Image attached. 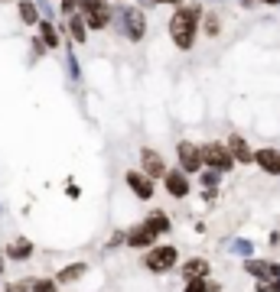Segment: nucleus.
<instances>
[{"label": "nucleus", "instance_id": "obj_12", "mask_svg": "<svg viewBox=\"0 0 280 292\" xmlns=\"http://www.w3.org/2000/svg\"><path fill=\"white\" fill-rule=\"evenodd\" d=\"M156 240V234L150 231L147 224H140V227H134L131 234H127V247H134V250H147L150 243Z\"/></svg>", "mask_w": 280, "mask_h": 292}, {"label": "nucleus", "instance_id": "obj_11", "mask_svg": "<svg viewBox=\"0 0 280 292\" xmlns=\"http://www.w3.org/2000/svg\"><path fill=\"white\" fill-rule=\"evenodd\" d=\"M254 163L261 166L264 172H270V176H280V153L277 150H257Z\"/></svg>", "mask_w": 280, "mask_h": 292}, {"label": "nucleus", "instance_id": "obj_16", "mask_svg": "<svg viewBox=\"0 0 280 292\" xmlns=\"http://www.w3.org/2000/svg\"><path fill=\"white\" fill-rule=\"evenodd\" d=\"M85 273H88V263H69L65 269H59V273H56V282H62V286H65V282L81 279Z\"/></svg>", "mask_w": 280, "mask_h": 292}, {"label": "nucleus", "instance_id": "obj_23", "mask_svg": "<svg viewBox=\"0 0 280 292\" xmlns=\"http://www.w3.org/2000/svg\"><path fill=\"white\" fill-rule=\"evenodd\" d=\"M182 292H209V279H189Z\"/></svg>", "mask_w": 280, "mask_h": 292}, {"label": "nucleus", "instance_id": "obj_17", "mask_svg": "<svg viewBox=\"0 0 280 292\" xmlns=\"http://www.w3.org/2000/svg\"><path fill=\"white\" fill-rule=\"evenodd\" d=\"M39 33H43V43L49 46V49L59 46V33H56V26H52V23H46V20H43V23H39Z\"/></svg>", "mask_w": 280, "mask_h": 292}, {"label": "nucleus", "instance_id": "obj_4", "mask_svg": "<svg viewBox=\"0 0 280 292\" xmlns=\"http://www.w3.org/2000/svg\"><path fill=\"white\" fill-rule=\"evenodd\" d=\"M202 159H206V166L215 169V172H228L231 166H235L231 150H228V146H218V143H206V146H202Z\"/></svg>", "mask_w": 280, "mask_h": 292}, {"label": "nucleus", "instance_id": "obj_21", "mask_svg": "<svg viewBox=\"0 0 280 292\" xmlns=\"http://www.w3.org/2000/svg\"><path fill=\"white\" fill-rule=\"evenodd\" d=\"M231 253H238V256H244V260H248V256H251V250H254V247H251V243L248 240H231Z\"/></svg>", "mask_w": 280, "mask_h": 292}, {"label": "nucleus", "instance_id": "obj_28", "mask_svg": "<svg viewBox=\"0 0 280 292\" xmlns=\"http://www.w3.org/2000/svg\"><path fill=\"white\" fill-rule=\"evenodd\" d=\"M153 4H179V0H153Z\"/></svg>", "mask_w": 280, "mask_h": 292}, {"label": "nucleus", "instance_id": "obj_24", "mask_svg": "<svg viewBox=\"0 0 280 292\" xmlns=\"http://www.w3.org/2000/svg\"><path fill=\"white\" fill-rule=\"evenodd\" d=\"M257 292H280V279H267V282H257Z\"/></svg>", "mask_w": 280, "mask_h": 292}, {"label": "nucleus", "instance_id": "obj_1", "mask_svg": "<svg viewBox=\"0 0 280 292\" xmlns=\"http://www.w3.org/2000/svg\"><path fill=\"white\" fill-rule=\"evenodd\" d=\"M199 7H182V10L173 13L169 20V36L179 49H193V39H196V26H199Z\"/></svg>", "mask_w": 280, "mask_h": 292}, {"label": "nucleus", "instance_id": "obj_27", "mask_svg": "<svg viewBox=\"0 0 280 292\" xmlns=\"http://www.w3.org/2000/svg\"><path fill=\"white\" fill-rule=\"evenodd\" d=\"M7 292H33V286H26V282H10Z\"/></svg>", "mask_w": 280, "mask_h": 292}, {"label": "nucleus", "instance_id": "obj_29", "mask_svg": "<svg viewBox=\"0 0 280 292\" xmlns=\"http://www.w3.org/2000/svg\"><path fill=\"white\" fill-rule=\"evenodd\" d=\"M251 4H254V0H241V7H251Z\"/></svg>", "mask_w": 280, "mask_h": 292}, {"label": "nucleus", "instance_id": "obj_5", "mask_svg": "<svg viewBox=\"0 0 280 292\" xmlns=\"http://www.w3.org/2000/svg\"><path fill=\"white\" fill-rule=\"evenodd\" d=\"M81 7H85V23L91 30H105L111 23V7L105 0H81Z\"/></svg>", "mask_w": 280, "mask_h": 292}, {"label": "nucleus", "instance_id": "obj_15", "mask_svg": "<svg viewBox=\"0 0 280 292\" xmlns=\"http://www.w3.org/2000/svg\"><path fill=\"white\" fill-rule=\"evenodd\" d=\"M143 224H147L150 231L156 234V237H160V234H166L169 227H173V224H169V214H166V211H150V214H147V221H143Z\"/></svg>", "mask_w": 280, "mask_h": 292}, {"label": "nucleus", "instance_id": "obj_10", "mask_svg": "<svg viewBox=\"0 0 280 292\" xmlns=\"http://www.w3.org/2000/svg\"><path fill=\"white\" fill-rule=\"evenodd\" d=\"M179 273H182V279H206V276H209V260H202V256H193V260H186V263H182V269H179Z\"/></svg>", "mask_w": 280, "mask_h": 292}, {"label": "nucleus", "instance_id": "obj_22", "mask_svg": "<svg viewBox=\"0 0 280 292\" xmlns=\"http://www.w3.org/2000/svg\"><path fill=\"white\" fill-rule=\"evenodd\" d=\"M218 182H222V172H215V169L202 172V185H206V189H215Z\"/></svg>", "mask_w": 280, "mask_h": 292}, {"label": "nucleus", "instance_id": "obj_20", "mask_svg": "<svg viewBox=\"0 0 280 292\" xmlns=\"http://www.w3.org/2000/svg\"><path fill=\"white\" fill-rule=\"evenodd\" d=\"M30 286H33V292H59V282L56 279H33Z\"/></svg>", "mask_w": 280, "mask_h": 292}, {"label": "nucleus", "instance_id": "obj_26", "mask_svg": "<svg viewBox=\"0 0 280 292\" xmlns=\"http://www.w3.org/2000/svg\"><path fill=\"white\" fill-rule=\"evenodd\" d=\"M206 33H209V36H218V17H209V23H206Z\"/></svg>", "mask_w": 280, "mask_h": 292}, {"label": "nucleus", "instance_id": "obj_14", "mask_svg": "<svg viewBox=\"0 0 280 292\" xmlns=\"http://www.w3.org/2000/svg\"><path fill=\"white\" fill-rule=\"evenodd\" d=\"M7 256H10L13 263H23V260H30L33 256V243L26 240V237H20V240H13L10 247H7Z\"/></svg>", "mask_w": 280, "mask_h": 292}, {"label": "nucleus", "instance_id": "obj_30", "mask_svg": "<svg viewBox=\"0 0 280 292\" xmlns=\"http://www.w3.org/2000/svg\"><path fill=\"white\" fill-rule=\"evenodd\" d=\"M264 4H277V0H264Z\"/></svg>", "mask_w": 280, "mask_h": 292}, {"label": "nucleus", "instance_id": "obj_18", "mask_svg": "<svg viewBox=\"0 0 280 292\" xmlns=\"http://www.w3.org/2000/svg\"><path fill=\"white\" fill-rule=\"evenodd\" d=\"M20 17H23V23H36L39 20L36 4H33V0H23V4H20Z\"/></svg>", "mask_w": 280, "mask_h": 292}, {"label": "nucleus", "instance_id": "obj_25", "mask_svg": "<svg viewBox=\"0 0 280 292\" xmlns=\"http://www.w3.org/2000/svg\"><path fill=\"white\" fill-rule=\"evenodd\" d=\"M75 4H78V0H62V4H59V10H62L65 17H75Z\"/></svg>", "mask_w": 280, "mask_h": 292}, {"label": "nucleus", "instance_id": "obj_3", "mask_svg": "<svg viewBox=\"0 0 280 292\" xmlns=\"http://www.w3.org/2000/svg\"><path fill=\"white\" fill-rule=\"evenodd\" d=\"M176 260H179V250H176L173 243H163V247H153L143 256V266H147L150 273H166V269L176 266Z\"/></svg>", "mask_w": 280, "mask_h": 292}, {"label": "nucleus", "instance_id": "obj_7", "mask_svg": "<svg viewBox=\"0 0 280 292\" xmlns=\"http://www.w3.org/2000/svg\"><path fill=\"white\" fill-rule=\"evenodd\" d=\"M140 166H143V172H147L150 179H166V172H169L156 150H140Z\"/></svg>", "mask_w": 280, "mask_h": 292}, {"label": "nucleus", "instance_id": "obj_2", "mask_svg": "<svg viewBox=\"0 0 280 292\" xmlns=\"http://www.w3.org/2000/svg\"><path fill=\"white\" fill-rule=\"evenodd\" d=\"M114 20H118L121 33H124L131 43H140L143 33H147V20H143V13H140V10H134V7H118Z\"/></svg>", "mask_w": 280, "mask_h": 292}, {"label": "nucleus", "instance_id": "obj_6", "mask_svg": "<svg viewBox=\"0 0 280 292\" xmlns=\"http://www.w3.org/2000/svg\"><path fill=\"white\" fill-rule=\"evenodd\" d=\"M176 153H179V169L186 172V176H189V172H199L202 166H206V159H202V150H199V146H193L189 140H182L179 146H176Z\"/></svg>", "mask_w": 280, "mask_h": 292}, {"label": "nucleus", "instance_id": "obj_8", "mask_svg": "<svg viewBox=\"0 0 280 292\" xmlns=\"http://www.w3.org/2000/svg\"><path fill=\"white\" fill-rule=\"evenodd\" d=\"M163 182H166V192L173 195V198H186V195L193 192V185H189V179H186V172H182V169H169Z\"/></svg>", "mask_w": 280, "mask_h": 292}, {"label": "nucleus", "instance_id": "obj_9", "mask_svg": "<svg viewBox=\"0 0 280 292\" xmlns=\"http://www.w3.org/2000/svg\"><path fill=\"white\" fill-rule=\"evenodd\" d=\"M127 185H131V192L137 195L140 201H150V198H153V182H150L147 172H127Z\"/></svg>", "mask_w": 280, "mask_h": 292}, {"label": "nucleus", "instance_id": "obj_13", "mask_svg": "<svg viewBox=\"0 0 280 292\" xmlns=\"http://www.w3.org/2000/svg\"><path fill=\"white\" fill-rule=\"evenodd\" d=\"M228 150H231V156H235V163H244V166H248L251 159H254L248 140H241V136H228Z\"/></svg>", "mask_w": 280, "mask_h": 292}, {"label": "nucleus", "instance_id": "obj_19", "mask_svg": "<svg viewBox=\"0 0 280 292\" xmlns=\"http://www.w3.org/2000/svg\"><path fill=\"white\" fill-rule=\"evenodd\" d=\"M69 30H72V36L78 39V43H85V39H88V36H85V33H88V30H85V17H72Z\"/></svg>", "mask_w": 280, "mask_h": 292}]
</instances>
